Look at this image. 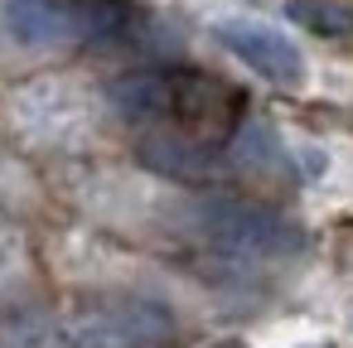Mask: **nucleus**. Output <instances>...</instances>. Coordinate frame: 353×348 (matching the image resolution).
Returning <instances> with one entry per match:
<instances>
[{
	"label": "nucleus",
	"mask_w": 353,
	"mask_h": 348,
	"mask_svg": "<svg viewBox=\"0 0 353 348\" xmlns=\"http://www.w3.org/2000/svg\"><path fill=\"white\" fill-rule=\"evenodd\" d=\"M232 165L261 179H290V150L266 121H242L232 136Z\"/></svg>",
	"instance_id": "9"
},
{
	"label": "nucleus",
	"mask_w": 353,
	"mask_h": 348,
	"mask_svg": "<svg viewBox=\"0 0 353 348\" xmlns=\"http://www.w3.org/2000/svg\"><path fill=\"white\" fill-rule=\"evenodd\" d=\"M136 155H141L145 170L165 174V179H174V184H208V179L223 174V155H218L208 141H194L189 131H184V136L155 131V136H145V141L136 145Z\"/></svg>",
	"instance_id": "5"
},
{
	"label": "nucleus",
	"mask_w": 353,
	"mask_h": 348,
	"mask_svg": "<svg viewBox=\"0 0 353 348\" xmlns=\"http://www.w3.org/2000/svg\"><path fill=\"white\" fill-rule=\"evenodd\" d=\"M174 334V314L155 295H102L68 314L59 348H160Z\"/></svg>",
	"instance_id": "1"
},
{
	"label": "nucleus",
	"mask_w": 353,
	"mask_h": 348,
	"mask_svg": "<svg viewBox=\"0 0 353 348\" xmlns=\"http://www.w3.org/2000/svg\"><path fill=\"white\" fill-rule=\"evenodd\" d=\"M194 232L208 237L218 252H232V256H261V261H281V256H300L305 252V232L261 208V203H242V198H203L194 213Z\"/></svg>",
	"instance_id": "2"
},
{
	"label": "nucleus",
	"mask_w": 353,
	"mask_h": 348,
	"mask_svg": "<svg viewBox=\"0 0 353 348\" xmlns=\"http://www.w3.org/2000/svg\"><path fill=\"white\" fill-rule=\"evenodd\" d=\"M73 20L92 49H141L150 39V15L136 0H73Z\"/></svg>",
	"instance_id": "6"
},
{
	"label": "nucleus",
	"mask_w": 353,
	"mask_h": 348,
	"mask_svg": "<svg viewBox=\"0 0 353 348\" xmlns=\"http://www.w3.org/2000/svg\"><path fill=\"white\" fill-rule=\"evenodd\" d=\"M213 39H218L232 59H242L256 78H266V83L290 88V83H300V73H305L300 49H295L281 30H271V25H256V20H218V25H213Z\"/></svg>",
	"instance_id": "3"
},
{
	"label": "nucleus",
	"mask_w": 353,
	"mask_h": 348,
	"mask_svg": "<svg viewBox=\"0 0 353 348\" xmlns=\"http://www.w3.org/2000/svg\"><path fill=\"white\" fill-rule=\"evenodd\" d=\"M170 73L165 68H136V73H121L112 88H107V97H112V107L126 116V121H136V126H150V121H165L170 116Z\"/></svg>",
	"instance_id": "8"
},
{
	"label": "nucleus",
	"mask_w": 353,
	"mask_h": 348,
	"mask_svg": "<svg viewBox=\"0 0 353 348\" xmlns=\"http://www.w3.org/2000/svg\"><path fill=\"white\" fill-rule=\"evenodd\" d=\"M285 10L310 34H324V39L353 34V6H343V0H290Z\"/></svg>",
	"instance_id": "10"
},
{
	"label": "nucleus",
	"mask_w": 353,
	"mask_h": 348,
	"mask_svg": "<svg viewBox=\"0 0 353 348\" xmlns=\"http://www.w3.org/2000/svg\"><path fill=\"white\" fill-rule=\"evenodd\" d=\"M0 30L20 49H63L68 39H78L73 0H6Z\"/></svg>",
	"instance_id": "7"
},
{
	"label": "nucleus",
	"mask_w": 353,
	"mask_h": 348,
	"mask_svg": "<svg viewBox=\"0 0 353 348\" xmlns=\"http://www.w3.org/2000/svg\"><path fill=\"white\" fill-rule=\"evenodd\" d=\"M170 116L194 136L199 131V141H213V136H223V131H232V112L242 107V97L228 88V83H218V78H208V73H170Z\"/></svg>",
	"instance_id": "4"
}]
</instances>
